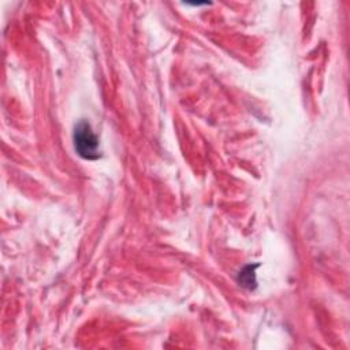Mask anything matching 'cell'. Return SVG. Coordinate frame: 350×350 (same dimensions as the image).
I'll list each match as a JSON object with an SVG mask.
<instances>
[{"instance_id": "obj_1", "label": "cell", "mask_w": 350, "mask_h": 350, "mask_svg": "<svg viewBox=\"0 0 350 350\" xmlns=\"http://www.w3.org/2000/svg\"><path fill=\"white\" fill-rule=\"evenodd\" d=\"M74 146L77 153L86 160H96L100 157L98 138L92 131L86 120H81L74 130Z\"/></svg>"}]
</instances>
